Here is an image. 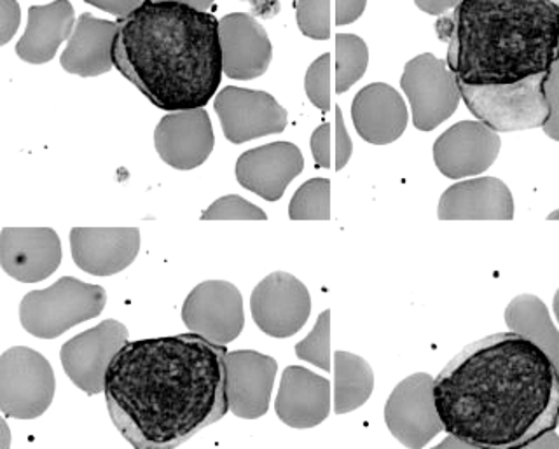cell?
I'll return each mask as SVG.
<instances>
[{
  "mask_svg": "<svg viewBox=\"0 0 559 449\" xmlns=\"http://www.w3.org/2000/svg\"><path fill=\"white\" fill-rule=\"evenodd\" d=\"M214 109L224 137L233 144L276 135L287 128V110L266 92L226 86L215 95Z\"/></svg>",
  "mask_w": 559,
  "mask_h": 449,
  "instance_id": "cell-13",
  "label": "cell"
},
{
  "mask_svg": "<svg viewBox=\"0 0 559 449\" xmlns=\"http://www.w3.org/2000/svg\"><path fill=\"white\" fill-rule=\"evenodd\" d=\"M552 310H555V317L559 323V288H558V291H556V294H555V302H552Z\"/></svg>",
  "mask_w": 559,
  "mask_h": 449,
  "instance_id": "cell-44",
  "label": "cell"
},
{
  "mask_svg": "<svg viewBox=\"0 0 559 449\" xmlns=\"http://www.w3.org/2000/svg\"><path fill=\"white\" fill-rule=\"evenodd\" d=\"M369 66V49L355 34L336 35V93L343 95L358 83Z\"/></svg>",
  "mask_w": 559,
  "mask_h": 449,
  "instance_id": "cell-28",
  "label": "cell"
},
{
  "mask_svg": "<svg viewBox=\"0 0 559 449\" xmlns=\"http://www.w3.org/2000/svg\"><path fill=\"white\" fill-rule=\"evenodd\" d=\"M436 32L462 83H520L559 58V0H463Z\"/></svg>",
  "mask_w": 559,
  "mask_h": 449,
  "instance_id": "cell-4",
  "label": "cell"
},
{
  "mask_svg": "<svg viewBox=\"0 0 559 449\" xmlns=\"http://www.w3.org/2000/svg\"><path fill=\"white\" fill-rule=\"evenodd\" d=\"M55 373L48 358L26 346L0 357V410L9 418L43 416L55 398Z\"/></svg>",
  "mask_w": 559,
  "mask_h": 449,
  "instance_id": "cell-7",
  "label": "cell"
},
{
  "mask_svg": "<svg viewBox=\"0 0 559 449\" xmlns=\"http://www.w3.org/2000/svg\"><path fill=\"white\" fill-rule=\"evenodd\" d=\"M305 92L311 104L323 114L331 109V52L311 63L305 75Z\"/></svg>",
  "mask_w": 559,
  "mask_h": 449,
  "instance_id": "cell-33",
  "label": "cell"
},
{
  "mask_svg": "<svg viewBox=\"0 0 559 449\" xmlns=\"http://www.w3.org/2000/svg\"><path fill=\"white\" fill-rule=\"evenodd\" d=\"M253 322L267 336H294L310 319L311 296L301 280L285 271H275L259 282L250 297Z\"/></svg>",
  "mask_w": 559,
  "mask_h": 449,
  "instance_id": "cell-12",
  "label": "cell"
},
{
  "mask_svg": "<svg viewBox=\"0 0 559 449\" xmlns=\"http://www.w3.org/2000/svg\"><path fill=\"white\" fill-rule=\"evenodd\" d=\"M296 17L306 37L314 40L331 37V0H297Z\"/></svg>",
  "mask_w": 559,
  "mask_h": 449,
  "instance_id": "cell-31",
  "label": "cell"
},
{
  "mask_svg": "<svg viewBox=\"0 0 559 449\" xmlns=\"http://www.w3.org/2000/svg\"><path fill=\"white\" fill-rule=\"evenodd\" d=\"M558 427H559V416H558Z\"/></svg>",
  "mask_w": 559,
  "mask_h": 449,
  "instance_id": "cell-46",
  "label": "cell"
},
{
  "mask_svg": "<svg viewBox=\"0 0 559 449\" xmlns=\"http://www.w3.org/2000/svg\"><path fill=\"white\" fill-rule=\"evenodd\" d=\"M182 320L189 331L210 343L229 345L245 328L243 297L229 282L206 280L183 302Z\"/></svg>",
  "mask_w": 559,
  "mask_h": 449,
  "instance_id": "cell-11",
  "label": "cell"
},
{
  "mask_svg": "<svg viewBox=\"0 0 559 449\" xmlns=\"http://www.w3.org/2000/svg\"><path fill=\"white\" fill-rule=\"evenodd\" d=\"M0 262L17 282H43L60 268V236L51 227H4L0 235Z\"/></svg>",
  "mask_w": 559,
  "mask_h": 449,
  "instance_id": "cell-16",
  "label": "cell"
},
{
  "mask_svg": "<svg viewBox=\"0 0 559 449\" xmlns=\"http://www.w3.org/2000/svg\"><path fill=\"white\" fill-rule=\"evenodd\" d=\"M154 145L166 165L175 170H194L214 151L215 135L205 109L170 113L157 122Z\"/></svg>",
  "mask_w": 559,
  "mask_h": 449,
  "instance_id": "cell-17",
  "label": "cell"
},
{
  "mask_svg": "<svg viewBox=\"0 0 559 449\" xmlns=\"http://www.w3.org/2000/svg\"><path fill=\"white\" fill-rule=\"evenodd\" d=\"M367 0H336V25L345 26L357 22L366 11Z\"/></svg>",
  "mask_w": 559,
  "mask_h": 449,
  "instance_id": "cell-39",
  "label": "cell"
},
{
  "mask_svg": "<svg viewBox=\"0 0 559 449\" xmlns=\"http://www.w3.org/2000/svg\"><path fill=\"white\" fill-rule=\"evenodd\" d=\"M433 387L436 378L416 373L402 380L384 404V424L406 448L424 449L444 430Z\"/></svg>",
  "mask_w": 559,
  "mask_h": 449,
  "instance_id": "cell-9",
  "label": "cell"
},
{
  "mask_svg": "<svg viewBox=\"0 0 559 449\" xmlns=\"http://www.w3.org/2000/svg\"><path fill=\"white\" fill-rule=\"evenodd\" d=\"M22 20V11L16 0H0V44L4 46L13 39Z\"/></svg>",
  "mask_w": 559,
  "mask_h": 449,
  "instance_id": "cell-36",
  "label": "cell"
},
{
  "mask_svg": "<svg viewBox=\"0 0 559 449\" xmlns=\"http://www.w3.org/2000/svg\"><path fill=\"white\" fill-rule=\"evenodd\" d=\"M430 449H483L479 446L471 445V442L462 441L459 437L448 436L441 445L433 446Z\"/></svg>",
  "mask_w": 559,
  "mask_h": 449,
  "instance_id": "cell-42",
  "label": "cell"
},
{
  "mask_svg": "<svg viewBox=\"0 0 559 449\" xmlns=\"http://www.w3.org/2000/svg\"><path fill=\"white\" fill-rule=\"evenodd\" d=\"M311 153H313L317 168H331L332 127L331 122H323L311 135Z\"/></svg>",
  "mask_w": 559,
  "mask_h": 449,
  "instance_id": "cell-35",
  "label": "cell"
},
{
  "mask_svg": "<svg viewBox=\"0 0 559 449\" xmlns=\"http://www.w3.org/2000/svg\"><path fill=\"white\" fill-rule=\"evenodd\" d=\"M509 331L532 341L552 361L559 373V331L540 297L521 294L506 308Z\"/></svg>",
  "mask_w": 559,
  "mask_h": 449,
  "instance_id": "cell-26",
  "label": "cell"
},
{
  "mask_svg": "<svg viewBox=\"0 0 559 449\" xmlns=\"http://www.w3.org/2000/svg\"><path fill=\"white\" fill-rule=\"evenodd\" d=\"M500 149L502 139L486 122L460 121L436 140L433 162L448 179L477 177L497 162Z\"/></svg>",
  "mask_w": 559,
  "mask_h": 449,
  "instance_id": "cell-14",
  "label": "cell"
},
{
  "mask_svg": "<svg viewBox=\"0 0 559 449\" xmlns=\"http://www.w3.org/2000/svg\"><path fill=\"white\" fill-rule=\"evenodd\" d=\"M249 2H252V0H249Z\"/></svg>",
  "mask_w": 559,
  "mask_h": 449,
  "instance_id": "cell-47",
  "label": "cell"
},
{
  "mask_svg": "<svg viewBox=\"0 0 559 449\" xmlns=\"http://www.w3.org/2000/svg\"><path fill=\"white\" fill-rule=\"evenodd\" d=\"M297 358L313 364L323 371L331 369V310L322 311L313 331L296 345Z\"/></svg>",
  "mask_w": 559,
  "mask_h": 449,
  "instance_id": "cell-30",
  "label": "cell"
},
{
  "mask_svg": "<svg viewBox=\"0 0 559 449\" xmlns=\"http://www.w3.org/2000/svg\"><path fill=\"white\" fill-rule=\"evenodd\" d=\"M544 93H546L547 104H549V119L542 130L549 139L559 142V58L547 72Z\"/></svg>",
  "mask_w": 559,
  "mask_h": 449,
  "instance_id": "cell-34",
  "label": "cell"
},
{
  "mask_svg": "<svg viewBox=\"0 0 559 449\" xmlns=\"http://www.w3.org/2000/svg\"><path fill=\"white\" fill-rule=\"evenodd\" d=\"M112 60L157 109H203L223 79L218 20L189 5L144 0L119 17Z\"/></svg>",
  "mask_w": 559,
  "mask_h": 449,
  "instance_id": "cell-3",
  "label": "cell"
},
{
  "mask_svg": "<svg viewBox=\"0 0 559 449\" xmlns=\"http://www.w3.org/2000/svg\"><path fill=\"white\" fill-rule=\"evenodd\" d=\"M462 2L463 0H415V4L418 5L419 11L439 17L454 11Z\"/></svg>",
  "mask_w": 559,
  "mask_h": 449,
  "instance_id": "cell-40",
  "label": "cell"
},
{
  "mask_svg": "<svg viewBox=\"0 0 559 449\" xmlns=\"http://www.w3.org/2000/svg\"><path fill=\"white\" fill-rule=\"evenodd\" d=\"M547 221H559V210H555V212H550V214L547 215Z\"/></svg>",
  "mask_w": 559,
  "mask_h": 449,
  "instance_id": "cell-45",
  "label": "cell"
},
{
  "mask_svg": "<svg viewBox=\"0 0 559 449\" xmlns=\"http://www.w3.org/2000/svg\"><path fill=\"white\" fill-rule=\"evenodd\" d=\"M278 363L255 350H235L226 354L227 404L233 415L258 420L270 410L271 392Z\"/></svg>",
  "mask_w": 559,
  "mask_h": 449,
  "instance_id": "cell-15",
  "label": "cell"
},
{
  "mask_svg": "<svg viewBox=\"0 0 559 449\" xmlns=\"http://www.w3.org/2000/svg\"><path fill=\"white\" fill-rule=\"evenodd\" d=\"M352 119L358 135L366 142L386 145L401 139L406 131L409 110L395 87L372 83L355 95Z\"/></svg>",
  "mask_w": 559,
  "mask_h": 449,
  "instance_id": "cell-23",
  "label": "cell"
},
{
  "mask_svg": "<svg viewBox=\"0 0 559 449\" xmlns=\"http://www.w3.org/2000/svg\"><path fill=\"white\" fill-rule=\"evenodd\" d=\"M433 390L445 433L483 449H518L558 427V369L512 331L465 346Z\"/></svg>",
  "mask_w": 559,
  "mask_h": 449,
  "instance_id": "cell-2",
  "label": "cell"
},
{
  "mask_svg": "<svg viewBox=\"0 0 559 449\" xmlns=\"http://www.w3.org/2000/svg\"><path fill=\"white\" fill-rule=\"evenodd\" d=\"M84 2L118 17H127L128 14L144 4V0H84Z\"/></svg>",
  "mask_w": 559,
  "mask_h": 449,
  "instance_id": "cell-38",
  "label": "cell"
},
{
  "mask_svg": "<svg viewBox=\"0 0 559 449\" xmlns=\"http://www.w3.org/2000/svg\"><path fill=\"white\" fill-rule=\"evenodd\" d=\"M276 416L293 428H313L331 413V381L301 366H288L275 401Z\"/></svg>",
  "mask_w": 559,
  "mask_h": 449,
  "instance_id": "cell-22",
  "label": "cell"
},
{
  "mask_svg": "<svg viewBox=\"0 0 559 449\" xmlns=\"http://www.w3.org/2000/svg\"><path fill=\"white\" fill-rule=\"evenodd\" d=\"M154 2H175V4L189 5L198 11H209L215 0H154Z\"/></svg>",
  "mask_w": 559,
  "mask_h": 449,
  "instance_id": "cell-43",
  "label": "cell"
},
{
  "mask_svg": "<svg viewBox=\"0 0 559 449\" xmlns=\"http://www.w3.org/2000/svg\"><path fill=\"white\" fill-rule=\"evenodd\" d=\"M547 72L524 79L520 83L474 84L459 81L462 101L472 116L498 133L502 131L532 130L542 128L549 119V104L544 93Z\"/></svg>",
  "mask_w": 559,
  "mask_h": 449,
  "instance_id": "cell-6",
  "label": "cell"
},
{
  "mask_svg": "<svg viewBox=\"0 0 559 449\" xmlns=\"http://www.w3.org/2000/svg\"><path fill=\"white\" fill-rule=\"evenodd\" d=\"M401 87L413 110V125L419 131L436 130L456 113L462 102L459 79L448 61L439 60L432 52H421L407 61Z\"/></svg>",
  "mask_w": 559,
  "mask_h": 449,
  "instance_id": "cell-8",
  "label": "cell"
},
{
  "mask_svg": "<svg viewBox=\"0 0 559 449\" xmlns=\"http://www.w3.org/2000/svg\"><path fill=\"white\" fill-rule=\"evenodd\" d=\"M118 35V22L83 13L75 22L74 34L61 52L60 63L69 74L96 78L112 69L114 40Z\"/></svg>",
  "mask_w": 559,
  "mask_h": 449,
  "instance_id": "cell-24",
  "label": "cell"
},
{
  "mask_svg": "<svg viewBox=\"0 0 559 449\" xmlns=\"http://www.w3.org/2000/svg\"><path fill=\"white\" fill-rule=\"evenodd\" d=\"M136 227H74L70 232L72 259L93 276H112L127 270L139 256Z\"/></svg>",
  "mask_w": 559,
  "mask_h": 449,
  "instance_id": "cell-18",
  "label": "cell"
},
{
  "mask_svg": "<svg viewBox=\"0 0 559 449\" xmlns=\"http://www.w3.org/2000/svg\"><path fill=\"white\" fill-rule=\"evenodd\" d=\"M203 221H266L264 210L238 194L218 198L201 214Z\"/></svg>",
  "mask_w": 559,
  "mask_h": 449,
  "instance_id": "cell-32",
  "label": "cell"
},
{
  "mask_svg": "<svg viewBox=\"0 0 559 449\" xmlns=\"http://www.w3.org/2000/svg\"><path fill=\"white\" fill-rule=\"evenodd\" d=\"M354 153V142L349 139L348 130H346L345 119L341 107L336 105V170H343L348 165L349 157Z\"/></svg>",
  "mask_w": 559,
  "mask_h": 449,
  "instance_id": "cell-37",
  "label": "cell"
},
{
  "mask_svg": "<svg viewBox=\"0 0 559 449\" xmlns=\"http://www.w3.org/2000/svg\"><path fill=\"white\" fill-rule=\"evenodd\" d=\"M130 332L118 320H104L61 346V366L78 389L87 395L105 392V381L116 355L124 348Z\"/></svg>",
  "mask_w": 559,
  "mask_h": 449,
  "instance_id": "cell-10",
  "label": "cell"
},
{
  "mask_svg": "<svg viewBox=\"0 0 559 449\" xmlns=\"http://www.w3.org/2000/svg\"><path fill=\"white\" fill-rule=\"evenodd\" d=\"M374 390V373L360 355L334 354V413L346 415L364 406Z\"/></svg>",
  "mask_w": 559,
  "mask_h": 449,
  "instance_id": "cell-27",
  "label": "cell"
},
{
  "mask_svg": "<svg viewBox=\"0 0 559 449\" xmlns=\"http://www.w3.org/2000/svg\"><path fill=\"white\" fill-rule=\"evenodd\" d=\"M437 217L441 221H512L514 197L503 180L477 177L445 189Z\"/></svg>",
  "mask_w": 559,
  "mask_h": 449,
  "instance_id": "cell-21",
  "label": "cell"
},
{
  "mask_svg": "<svg viewBox=\"0 0 559 449\" xmlns=\"http://www.w3.org/2000/svg\"><path fill=\"white\" fill-rule=\"evenodd\" d=\"M218 37L227 78L250 81L266 74L273 48L264 26L252 14H226L218 20Z\"/></svg>",
  "mask_w": 559,
  "mask_h": 449,
  "instance_id": "cell-20",
  "label": "cell"
},
{
  "mask_svg": "<svg viewBox=\"0 0 559 449\" xmlns=\"http://www.w3.org/2000/svg\"><path fill=\"white\" fill-rule=\"evenodd\" d=\"M107 305L100 285L61 276L51 287L32 291L20 305L23 329L40 340H55L86 320L96 319Z\"/></svg>",
  "mask_w": 559,
  "mask_h": 449,
  "instance_id": "cell-5",
  "label": "cell"
},
{
  "mask_svg": "<svg viewBox=\"0 0 559 449\" xmlns=\"http://www.w3.org/2000/svg\"><path fill=\"white\" fill-rule=\"evenodd\" d=\"M74 8L69 0H55L51 4L32 5L25 34L17 40L16 55L26 63L43 66L57 55L61 44L74 34Z\"/></svg>",
  "mask_w": 559,
  "mask_h": 449,
  "instance_id": "cell-25",
  "label": "cell"
},
{
  "mask_svg": "<svg viewBox=\"0 0 559 449\" xmlns=\"http://www.w3.org/2000/svg\"><path fill=\"white\" fill-rule=\"evenodd\" d=\"M226 346L194 332L128 341L105 381L110 420L135 449H175L229 413Z\"/></svg>",
  "mask_w": 559,
  "mask_h": 449,
  "instance_id": "cell-1",
  "label": "cell"
},
{
  "mask_svg": "<svg viewBox=\"0 0 559 449\" xmlns=\"http://www.w3.org/2000/svg\"><path fill=\"white\" fill-rule=\"evenodd\" d=\"M288 217L293 221H329L331 218V180L314 177L297 189Z\"/></svg>",
  "mask_w": 559,
  "mask_h": 449,
  "instance_id": "cell-29",
  "label": "cell"
},
{
  "mask_svg": "<svg viewBox=\"0 0 559 449\" xmlns=\"http://www.w3.org/2000/svg\"><path fill=\"white\" fill-rule=\"evenodd\" d=\"M305 168V157L293 142H271L245 151L236 162V180L266 201L284 197L288 184Z\"/></svg>",
  "mask_w": 559,
  "mask_h": 449,
  "instance_id": "cell-19",
  "label": "cell"
},
{
  "mask_svg": "<svg viewBox=\"0 0 559 449\" xmlns=\"http://www.w3.org/2000/svg\"><path fill=\"white\" fill-rule=\"evenodd\" d=\"M518 449H559V436L556 430L542 434L537 439H533L528 445L521 446Z\"/></svg>",
  "mask_w": 559,
  "mask_h": 449,
  "instance_id": "cell-41",
  "label": "cell"
}]
</instances>
